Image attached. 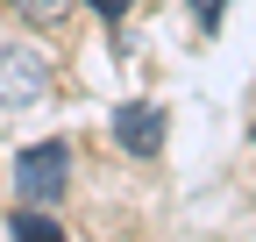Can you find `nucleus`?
<instances>
[{
	"mask_svg": "<svg viewBox=\"0 0 256 242\" xmlns=\"http://www.w3.org/2000/svg\"><path fill=\"white\" fill-rule=\"evenodd\" d=\"M64 171H72V150H64V142H28L14 157V192L28 206H43V200L64 192Z\"/></svg>",
	"mask_w": 256,
	"mask_h": 242,
	"instance_id": "obj_1",
	"label": "nucleus"
},
{
	"mask_svg": "<svg viewBox=\"0 0 256 242\" xmlns=\"http://www.w3.org/2000/svg\"><path fill=\"white\" fill-rule=\"evenodd\" d=\"M114 142L128 150V157H156V150H164V114H156L150 100L114 107Z\"/></svg>",
	"mask_w": 256,
	"mask_h": 242,
	"instance_id": "obj_3",
	"label": "nucleus"
},
{
	"mask_svg": "<svg viewBox=\"0 0 256 242\" xmlns=\"http://www.w3.org/2000/svg\"><path fill=\"white\" fill-rule=\"evenodd\" d=\"M121 8H128V0H100V14H121Z\"/></svg>",
	"mask_w": 256,
	"mask_h": 242,
	"instance_id": "obj_7",
	"label": "nucleus"
},
{
	"mask_svg": "<svg viewBox=\"0 0 256 242\" xmlns=\"http://www.w3.org/2000/svg\"><path fill=\"white\" fill-rule=\"evenodd\" d=\"M14 242H64V235H57V221H43L28 206V214H14Z\"/></svg>",
	"mask_w": 256,
	"mask_h": 242,
	"instance_id": "obj_4",
	"label": "nucleus"
},
{
	"mask_svg": "<svg viewBox=\"0 0 256 242\" xmlns=\"http://www.w3.org/2000/svg\"><path fill=\"white\" fill-rule=\"evenodd\" d=\"M14 14L36 22V28H57V22H64V0H14Z\"/></svg>",
	"mask_w": 256,
	"mask_h": 242,
	"instance_id": "obj_5",
	"label": "nucleus"
},
{
	"mask_svg": "<svg viewBox=\"0 0 256 242\" xmlns=\"http://www.w3.org/2000/svg\"><path fill=\"white\" fill-rule=\"evenodd\" d=\"M50 93V64H43V50H0V107H28V100H43Z\"/></svg>",
	"mask_w": 256,
	"mask_h": 242,
	"instance_id": "obj_2",
	"label": "nucleus"
},
{
	"mask_svg": "<svg viewBox=\"0 0 256 242\" xmlns=\"http://www.w3.org/2000/svg\"><path fill=\"white\" fill-rule=\"evenodd\" d=\"M192 8H200V28H214V22H220V8H228V0H192Z\"/></svg>",
	"mask_w": 256,
	"mask_h": 242,
	"instance_id": "obj_6",
	"label": "nucleus"
}]
</instances>
